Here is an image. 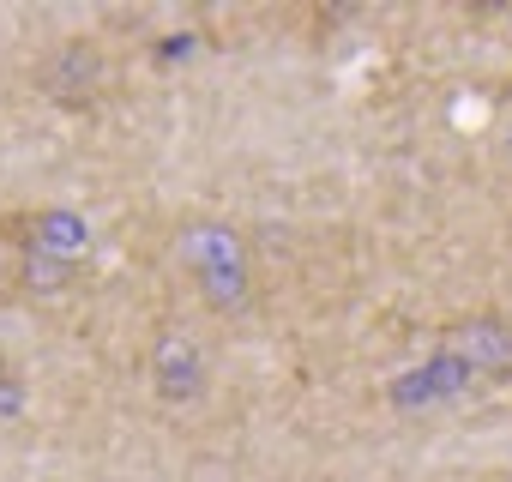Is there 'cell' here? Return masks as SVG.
<instances>
[{
	"mask_svg": "<svg viewBox=\"0 0 512 482\" xmlns=\"http://www.w3.org/2000/svg\"><path fill=\"white\" fill-rule=\"evenodd\" d=\"M0 254L13 260V290L19 296H31V302H67L73 296V284H79V266H67V260H55L43 241L31 235V223H25V211H13V217H0Z\"/></svg>",
	"mask_w": 512,
	"mask_h": 482,
	"instance_id": "5b68a950",
	"label": "cell"
},
{
	"mask_svg": "<svg viewBox=\"0 0 512 482\" xmlns=\"http://www.w3.org/2000/svg\"><path fill=\"white\" fill-rule=\"evenodd\" d=\"M25 223H31V235L43 241L55 260L85 266V254H91V229H85L79 211H67V205H37V211H25Z\"/></svg>",
	"mask_w": 512,
	"mask_h": 482,
	"instance_id": "52a82bcc",
	"label": "cell"
},
{
	"mask_svg": "<svg viewBox=\"0 0 512 482\" xmlns=\"http://www.w3.org/2000/svg\"><path fill=\"white\" fill-rule=\"evenodd\" d=\"M500 163H506V169H512V127H506V133H500Z\"/></svg>",
	"mask_w": 512,
	"mask_h": 482,
	"instance_id": "9c48e42d",
	"label": "cell"
},
{
	"mask_svg": "<svg viewBox=\"0 0 512 482\" xmlns=\"http://www.w3.org/2000/svg\"><path fill=\"white\" fill-rule=\"evenodd\" d=\"M169 272L193 290L211 320H247L260 302V260L241 223L217 211H187L169 223Z\"/></svg>",
	"mask_w": 512,
	"mask_h": 482,
	"instance_id": "6da1fadb",
	"label": "cell"
},
{
	"mask_svg": "<svg viewBox=\"0 0 512 482\" xmlns=\"http://www.w3.org/2000/svg\"><path fill=\"white\" fill-rule=\"evenodd\" d=\"M145 386L169 410H193L211 392V350L187 320H157L145 338Z\"/></svg>",
	"mask_w": 512,
	"mask_h": 482,
	"instance_id": "7a4b0ae2",
	"label": "cell"
},
{
	"mask_svg": "<svg viewBox=\"0 0 512 482\" xmlns=\"http://www.w3.org/2000/svg\"><path fill=\"white\" fill-rule=\"evenodd\" d=\"M470 392V380L440 356V350H428L416 368H398L392 380H386V404L392 410H434V404H452V398H464Z\"/></svg>",
	"mask_w": 512,
	"mask_h": 482,
	"instance_id": "8992f818",
	"label": "cell"
},
{
	"mask_svg": "<svg viewBox=\"0 0 512 482\" xmlns=\"http://www.w3.org/2000/svg\"><path fill=\"white\" fill-rule=\"evenodd\" d=\"M434 350L470 380V386H506L512 380V314L500 308H464L434 332Z\"/></svg>",
	"mask_w": 512,
	"mask_h": 482,
	"instance_id": "3957f363",
	"label": "cell"
},
{
	"mask_svg": "<svg viewBox=\"0 0 512 482\" xmlns=\"http://www.w3.org/2000/svg\"><path fill=\"white\" fill-rule=\"evenodd\" d=\"M25 410V380L7 368V356H0V416H19Z\"/></svg>",
	"mask_w": 512,
	"mask_h": 482,
	"instance_id": "ba28073f",
	"label": "cell"
},
{
	"mask_svg": "<svg viewBox=\"0 0 512 482\" xmlns=\"http://www.w3.org/2000/svg\"><path fill=\"white\" fill-rule=\"evenodd\" d=\"M37 91L55 109H91L109 91V55L97 37H61L37 61Z\"/></svg>",
	"mask_w": 512,
	"mask_h": 482,
	"instance_id": "277c9868",
	"label": "cell"
}]
</instances>
